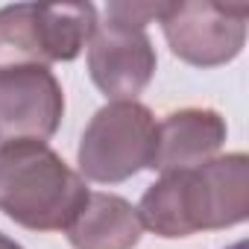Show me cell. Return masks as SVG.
<instances>
[{
	"mask_svg": "<svg viewBox=\"0 0 249 249\" xmlns=\"http://www.w3.org/2000/svg\"><path fill=\"white\" fill-rule=\"evenodd\" d=\"M0 249H24V246H21V243H15L12 237H6L3 231H0Z\"/></svg>",
	"mask_w": 249,
	"mask_h": 249,
	"instance_id": "cell-10",
	"label": "cell"
},
{
	"mask_svg": "<svg viewBox=\"0 0 249 249\" xmlns=\"http://www.w3.org/2000/svg\"><path fill=\"white\" fill-rule=\"evenodd\" d=\"M73 249H135L144 223L138 208L117 194H88L82 211L65 229Z\"/></svg>",
	"mask_w": 249,
	"mask_h": 249,
	"instance_id": "cell-9",
	"label": "cell"
},
{
	"mask_svg": "<svg viewBox=\"0 0 249 249\" xmlns=\"http://www.w3.org/2000/svg\"><path fill=\"white\" fill-rule=\"evenodd\" d=\"M246 18V3L185 0V3H164L159 24L173 56L194 68H220L243 50Z\"/></svg>",
	"mask_w": 249,
	"mask_h": 249,
	"instance_id": "cell-6",
	"label": "cell"
},
{
	"mask_svg": "<svg viewBox=\"0 0 249 249\" xmlns=\"http://www.w3.org/2000/svg\"><path fill=\"white\" fill-rule=\"evenodd\" d=\"M91 3H15L0 9V68L73 62L91 41Z\"/></svg>",
	"mask_w": 249,
	"mask_h": 249,
	"instance_id": "cell-4",
	"label": "cell"
},
{
	"mask_svg": "<svg viewBox=\"0 0 249 249\" xmlns=\"http://www.w3.org/2000/svg\"><path fill=\"white\" fill-rule=\"evenodd\" d=\"M226 249H246V240H237V243H231V246H226Z\"/></svg>",
	"mask_w": 249,
	"mask_h": 249,
	"instance_id": "cell-11",
	"label": "cell"
},
{
	"mask_svg": "<svg viewBox=\"0 0 249 249\" xmlns=\"http://www.w3.org/2000/svg\"><path fill=\"white\" fill-rule=\"evenodd\" d=\"M62 114L65 94L53 71L41 65L0 68V147L53 138Z\"/></svg>",
	"mask_w": 249,
	"mask_h": 249,
	"instance_id": "cell-7",
	"label": "cell"
},
{
	"mask_svg": "<svg viewBox=\"0 0 249 249\" xmlns=\"http://www.w3.org/2000/svg\"><path fill=\"white\" fill-rule=\"evenodd\" d=\"M164 3H108L106 21L94 27L88 41L91 82L117 100H135L156 73V47L147 24L159 21Z\"/></svg>",
	"mask_w": 249,
	"mask_h": 249,
	"instance_id": "cell-3",
	"label": "cell"
},
{
	"mask_svg": "<svg viewBox=\"0 0 249 249\" xmlns=\"http://www.w3.org/2000/svg\"><path fill=\"white\" fill-rule=\"evenodd\" d=\"M226 141V120L214 108L188 106L170 111L156 129V164L153 170L173 173L191 170L217 156Z\"/></svg>",
	"mask_w": 249,
	"mask_h": 249,
	"instance_id": "cell-8",
	"label": "cell"
},
{
	"mask_svg": "<svg viewBox=\"0 0 249 249\" xmlns=\"http://www.w3.org/2000/svg\"><path fill=\"white\" fill-rule=\"evenodd\" d=\"M88 188L47 141L0 147V211L33 231H65L88 199Z\"/></svg>",
	"mask_w": 249,
	"mask_h": 249,
	"instance_id": "cell-2",
	"label": "cell"
},
{
	"mask_svg": "<svg viewBox=\"0 0 249 249\" xmlns=\"http://www.w3.org/2000/svg\"><path fill=\"white\" fill-rule=\"evenodd\" d=\"M249 214V159L243 153L161 173L141 196L138 217L159 237H191L243 223Z\"/></svg>",
	"mask_w": 249,
	"mask_h": 249,
	"instance_id": "cell-1",
	"label": "cell"
},
{
	"mask_svg": "<svg viewBox=\"0 0 249 249\" xmlns=\"http://www.w3.org/2000/svg\"><path fill=\"white\" fill-rule=\"evenodd\" d=\"M159 123L138 100H117L103 106L82 132L79 173L100 185H117L153 170Z\"/></svg>",
	"mask_w": 249,
	"mask_h": 249,
	"instance_id": "cell-5",
	"label": "cell"
}]
</instances>
